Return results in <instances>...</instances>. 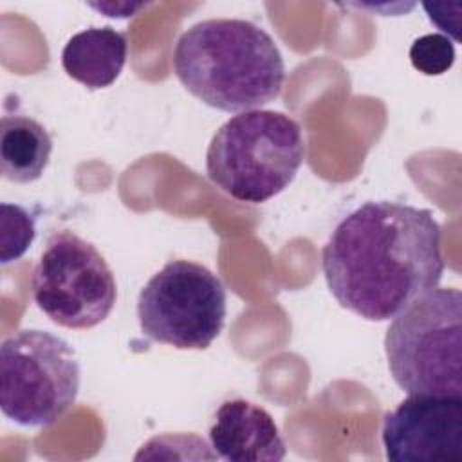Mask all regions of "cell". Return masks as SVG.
I'll return each mask as SVG.
<instances>
[{"label":"cell","instance_id":"obj_1","mask_svg":"<svg viewBox=\"0 0 462 462\" xmlns=\"http://www.w3.org/2000/svg\"><path fill=\"white\" fill-rule=\"evenodd\" d=\"M321 267L343 309L388 321L437 289L446 267L442 231L430 209L368 200L334 227Z\"/></svg>","mask_w":462,"mask_h":462},{"label":"cell","instance_id":"obj_2","mask_svg":"<svg viewBox=\"0 0 462 462\" xmlns=\"http://www.w3.org/2000/svg\"><path fill=\"white\" fill-rule=\"evenodd\" d=\"M173 70L189 94L222 112H249L274 101L285 63L273 36L242 18H208L186 29Z\"/></svg>","mask_w":462,"mask_h":462},{"label":"cell","instance_id":"obj_3","mask_svg":"<svg viewBox=\"0 0 462 462\" xmlns=\"http://www.w3.org/2000/svg\"><path fill=\"white\" fill-rule=\"evenodd\" d=\"M305 159L296 119L276 110H249L229 117L206 152L209 180L226 195L262 204L282 193Z\"/></svg>","mask_w":462,"mask_h":462},{"label":"cell","instance_id":"obj_4","mask_svg":"<svg viewBox=\"0 0 462 462\" xmlns=\"http://www.w3.org/2000/svg\"><path fill=\"white\" fill-rule=\"evenodd\" d=\"M388 368L406 393L462 397V294L433 289L393 318L384 336Z\"/></svg>","mask_w":462,"mask_h":462},{"label":"cell","instance_id":"obj_5","mask_svg":"<svg viewBox=\"0 0 462 462\" xmlns=\"http://www.w3.org/2000/svg\"><path fill=\"white\" fill-rule=\"evenodd\" d=\"M79 365L60 336L23 328L0 345V408L20 426H51L76 402Z\"/></svg>","mask_w":462,"mask_h":462},{"label":"cell","instance_id":"obj_6","mask_svg":"<svg viewBox=\"0 0 462 462\" xmlns=\"http://www.w3.org/2000/svg\"><path fill=\"white\" fill-rule=\"evenodd\" d=\"M137 319L143 336L155 343L204 350L224 327V283L197 262L170 260L141 289Z\"/></svg>","mask_w":462,"mask_h":462},{"label":"cell","instance_id":"obj_7","mask_svg":"<svg viewBox=\"0 0 462 462\" xmlns=\"http://www.w3.org/2000/svg\"><path fill=\"white\" fill-rule=\"evenodd\" d=\"M32 300L56 325L92 328L105 321L117 300V285L105 256L72 231L49 236L31 278Z\"/></svg>","mask_w":462,"mask_h":462},{"label":"cell","instance_id":"obj_8","mask_svg":"<svg viewBox=\"0 0 462 462\" xmlns=\"http://www.w3.org/2000/svg\"><path fill=\"white\" fill-rule=\"evenodd\" d=\"M381 439L393 462H460L462 397L408 393L384 415Z\"/></svg>","mask_w":462,"mask_h":462},{"label":"cell","instance_id":"obj_9","mask_svg":"<svg viewBox=\"0 0 462 462\" xmlns=\"http://www.w3.org/2000/svg\"><path fill=\"white\" fill-rule=\"evenodd\" d=\"M209 440L215 455L229 462H278L287 453L271 413L245 399L218 406Z\"/></svg>","mask_w":462,"mask_h":462},{"label":"cell","instance_id":"obj_10","mask_svg":"<svg viewBox=\"0 0 462 462\" xmlns=\"http://www.w3.org/2000/svg\"><path fill=\"white\" fill-rule=\"evenodd\" d=\"M126 36L112 27H88L69 38L61 65L69 78L88 87H110L126 63Z\"/></svg>","mask_w":462,"mask_h":462},{"label":"cell","instance_id":"obj_11","mask_svg":"<svg viewBox=\"0 0 462 462\" xmlns=\"http://www.w3.org/2000/svg\"><path fill=\"white\" fill-rule=\"evenodd\" d=\"M52 152V139L43 125L27 116H2L0 173L5 180L29 184L42 177Z\"/></svg>","mask_w":462,"mask_h":462},{"label":"cell","instance_id":"obj_12","mask_svg":"<svg viewBox=\"0 0 462 462\" xmlns=\"http://www.w3.org/2000/svg\"><path fill=\"white\" fill-rule=\"evenodd\" d=\"M36 236L34 218L31 213L18 206L0 204V262L9 263L25 254Z\"/></svg>","mask_w":462,"mask_h":462},{"label":"cell","instance_id":"obj_13","mask_svg":"<svg viewBox=\"0 0 462 462\" xmlns=\"http://www.w3.org/2000/svg\"><path fill=\"white\" fill-rule=\"evenodd\" d=\"M410 61L426 76H440L455 61V45L444 34H424L411 43Z\"/></svg>","mask_w":462,"mask_h":462}]
</instances>
